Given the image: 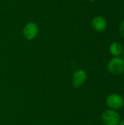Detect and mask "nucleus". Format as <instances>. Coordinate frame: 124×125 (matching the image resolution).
Returning a JSON list of instances; mask_svg holds the SVG:
<instances>
[{
    "label": "nucleus",
    "instance_id": "f257e3e1",
    "mask_svg": "<svg viewBox=\"0 0 124 125\" xmlns=\"http://www.w3.org/2000/svg\"><path fill=\"white\" fill-rule=\"evenodd\" d=\"M107 70L114 75L122 74L124 72V59L120 56L113 57L107 64Z\"/></svg>",
    "mask_w": 124,
    "mask_h": 125
},
{
    "label": "nucleus",
    "instance_id": "6e6552de",
    "mask_svg": "<svg viewBox=\"0 0 124 125\" xmlns=\"http://www.w3.org/2000/svg\"><path fill=\"white\" fill-rule=\"evenodd\" d=\"M119 32L121 34V35L124 37V21H123L119 26Z\"/></svg>",
    "mask_w": 124,
    "mask_h": 125
},
{
    "label": "nucleus",
    "instance_id": "7ed1b4c3",
    "mask_svg": "<svg viewBox=\"0 0 124 125\" xmlns=\"http://www.w3.org/2000/svg\"><path fill=\"white\" fill-rule=\"evenodd\" d=\"M106 104L112 110H120L124 105V97L116 93L109 94L106 98Z\"/></svg>",
    "mask_w": 124,
    "mask_h": 125
},
{
    "label": "nucleus",
    "instance_id": "20e7f679",
    "mask_svg": "<svg viewBox=\"0 0 124 125\" xmlns=\"http://www.w3.org/2000/svg\"><path fill=\"white\" fill-rule=\"evenodd\" d=\"M39 33V27L34 22H28L23 29V35L27 40H33Z\"/></svg>",
    "mask_w": 124,
    "mask_h": 125
},
{
    "label": "nucleus",
    "instance_id": "9b49d317",
    "mask_svg": "<svg viewBox=\"0 0 124 125\" xmlns=\"http://www.w3.org/2000/svg\"><path fill=\"white\" fill-rule=\"evenodd\" d=\"M88 1H91V2H95V1H96L97 0H88Z\"/></svg>",
    "mask_w": 124,
    "mask_h": 125
},
{
    "label": "nucleus",
    "instance_id": "0eeeda50",
    "mask_svg": "<svg viewBox=\"0 0 124 125\" xmlns=\"http://www.w3.org/2000/svg\"><path fill=\"white\" fill-rule=\"evenodd\" d=\"M110 53L114 56H119L121 53H122V50H123V46L121 45V43L118 42H113L110 45Z\"/></svg>",
    "mask_w": 124,
    "mask_h": 125
},
{
    "label": "nucleus",
    "instance_id": "39448f33",
    "mask_svg": "<svg viewBox=\"0 0 124 125\" xmlns=\"http://www.w3.org/2000/svg\"><path fill=\"white\" fill-rule=\"evenodd\" d=\"M87 77H88L87 73H86L85 70H81V69L76 70L73 73L72 78V86L75 88H79L82 86L84 84V83L86 81Z\"/></svg>",
    "mask_w": 124,
    "mask_h": 125
},
{
    "label": "nucleus",
    "instance_id": "423d86ee",
    "mask_svg": "<svg viewBox=\"0 0 124 125\" xmlns=\"http://www.w3.org/2000/svg\"><path fill=\"white\" fill-rule=\"evenodd\" d=\"M91 25L93 29L97 32H102L107 28V23L106 19L102 16H96L93 18Z\"/></svg>",
    "mask_w": 124,
    "mask_h": 125
},
{
    "label": "nucleus",
    "instance_id": "1a4fd4ad",
    "mask_svg": "<svg viewBox=\"0 0 124 125\" xmlns=\"http://www.w3.org/2000/svg\"><path fill=\"white\" fill-rule=\"evenodd\" d=\"M118 125H124V119L120 121V122H119Z\"/></svg>",
    "mask_w": 124,
    "mask_h": 125
},
{
    "label": "nucleus",
    "instance_id": "f03ea898",
    "mask_svg": "<svg viewBox=\"0 0 124 125\" xmlns=\"http://www.w3.org/2000/svg\"><path fill=\"white\" fill-rule=\"evenodd\" d=\"M101 119L105 125H118L121 121L118 113L112 109L105 110L102 113Z\"/></svg>",
    "mask_w": 124,
    "mask_h": 125
},
{
    "label": "nucleus",
    "instance_id": "9d476101",
    "mask_svg": "<svg viewBox=\"0 0 124 125\" xmlns=\"http://www.w3.org/2000/svg\"><path fill=\"white\" fill-rule=\"evenodd\" d=\"M121 54H122V56H123V59H124V47L123 48V50H122V53H121Z\"/></svg>",
    "mask_w": 124,
    "mask_h": 125
}]
</instances>
